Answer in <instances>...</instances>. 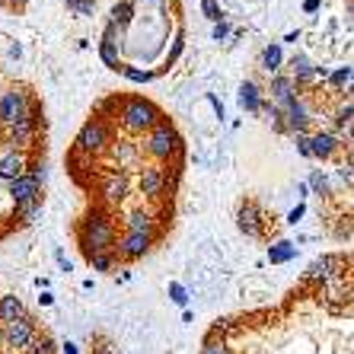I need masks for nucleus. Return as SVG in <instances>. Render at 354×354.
<instances>
[{"mask_svg": "<svg viewBox=\"0 0 354 354\" xmlns=\"http://www.w3.org/2000/svg\"><path fill=\"white\" fill-rule=\"evenodd\" d=\"M201 10H205V17L214 26L223 23V13H221V7H217V0H201Z\"/></svg>", "mask_w": 354, "mask_h": 354, "instance_id": "obj_32", "label": "nucleus"}, {"mask_svg": "<svg viewBox=\"0 0 354 354\" xmlns=\"http://www.w3.org/2000/svg\"><path fill=\"white\" fill-rule=\"evenodd\" d=\"M64 354H77V348L71 345V342H67V345H64Z\"/></svg>", "mask_w": 354, "mask_h": 354, "instance_id": "obj_43", "label": "nucleus"}, {"mask_svg": "<svg viewBox=\"0 0 354 354\" xmlns=\"http://www.w3.org/2000/svg\"><path fill=\"white\" fill-rule=\"evenodd\" d=\"M29 354H58V348H55V338H51V335H39L32 342V348H29Z\"/></svg>", "mask_w": 354, "mask_h": 354, "instance_id": "obj_28", "label": "nucleus"}, {"mask_svg": "<svg viewBox=\"0 0 354 354\" xmlns=\"http://www.w3.org/2000/svg\"><path fill=\"white\" fill-rule=\"evenodd\" d=\"M294 243H274L272 249H268V259H272L274 265H281V262H290V259H294Z\"/></svg>", "mask_w": 354, "mask_h": 354, "instance_id": "obj_25", "label": "nucleus"}, {"mask_svg": "<svg viewBox=\"0 0 354 354\" xmlns=\"http://www.w3.org/2000/svg\"><path fill=\"white\" fill-rule=\"evenodd\" d=\"M322 7V0H304V13H316Z\"/></svg>", "mask_w": 354, "mask_h": 354, "instance_id": "obj_39", "label": "nucleus"}, {"mask_svg": "<svg viewBox=\"0 0 354 354\" xmlns=\"http://www.w3.org/2000/svg\"><path fill=\"white\" fill-rule=\"evenodd\" d=\"M310 144H313V157L316 160H332L338 150V138L332 131H316L310 134Z\"/></svg>", "mask_w": 354, "mask_h": 354, "instance_id": "obj_15", "label": "nucleus"}, {"mask_svg": "<svg viewBox=\"0 0 354 354\" xmlns=\"http://www.w3.org/2000/svg\"><path fill=\"white\" fill-rule=\"evenodd\" d=\"M281 64H284V55H281V45H268V48L262 51V71H268V74H281Z\"/></svg>", "mask_w": 354, "mask_h": 354, "instance_id": "obj_20", "label": "nucleus"}, {"mask_svg": "<svg viewBox=\"0 0 354 354\" xmlns=\"http://www.w3.org/2000/svg\"><path fill=\"white\" fill-rule=\"evenodd\" d=\"M26 169H29V160H26V153L19 147H7L3 153H0V179L7 182H17L26 176Z\"/></svg>", "mask_w": 354, "mask_h": 354, "instance_id": "obj_9", "label": "nucleus"}, {"mask_svg": "<svg viewBox=\"0 0 354 354\" xmlns=\"http://www.w3.org/2000/svg\"><path fill=\"white\" fill-rule=\"evenodd\" d=\"M169 297H173V304H179V306L189 304V294H185L182 284H169Z\"/></svg>", "mask_w": 354, "mask_h": 354, "instance_id": "obj_36", "label": "nucleus"}, {"mask_svg": "<svg viewBox=\"0 0 354 354\" xmlns=\"http://www.w3.org/2000/svg\"><path fill=\"white\" fill-rule=\"evenodd\" d=\"M304 211H306L304 205H297L294 211H290V214H288V223H294V227H297V223H300V217H304Z\"/></svg>", "mask_w": 354, "mask_h": 354, "instance_id": "obj_38", "label": "nucleus"}, {"mask_svg": "<svg viewBox=\"0 0 354 354\" xmlns=\"http://www.w3.org/2000/svg\"><path fill=\"white\" fill-rule=\"evenodd\" d=\"M239 106L246 109V112H252V115H256V112H262L265 109V99H262V90H259L256 83L252 80H246L243 83V86H239Z\"/></svg>", "mask_w": 354, "mask_h": 354, "instance_id": "obj_17", "label": "nucleus"}, {"mask_svg": "<svg viewBox=\"0 0 354 354\" xmlns=\"http://www.w3.org/2000/svg\"><path fill=\"white\" fill-rule=\"evenodd\" d=\"M23 316H26V306H23V300H19L17 294L0 297V322H3V326H7V322L23 319Z\"/></svg>", "mask_w": 354, "mask_h": 354, "instance_id": "obj_18", "label": "nucleus"}, {"mask_svg": "<svg viewBox=\"0 0 354 354\" xmlns=\"http://www.w3.org/2000/svg\"><path fill=\"white\" fill-rule=\"evenodd\" d=\"M26 173H29V176H32V179H45V160H41V157H35V160H29V169H26Z\"/></svg>", "mask_w": 354, "mask_h": 354, "instance_id": "obj_35", "label": "nucleus"}, {"mask_svg": "<svg viewBox=\"0 0 354 354\" xmlns=\"http://www.w3.org/2000/svg\"><path fill=\"white\" fill-rule=\"evenodd\" d=\"M77 239H80V249L86 252V259L96 256V252H115L118 239H115V221L109 214V207L93 205L83 221L77 223Z\"/></svg>", "mask_w": 354, "mask_h": 354, "instance_id": "obj_1", "label": "nucleus"}, {"mask_svg": "<svg viewBox=\"0 0 354 354\" xmlns=\"http://www.w3.org/2000/svg\"><path fill=\"white\" fill-rule=\"evenodd\" d=\"M150 246H153V236H147V233H124L122 239H118V259H124V262H134V259H144L150 252Z\"/></svg>", "mask_w": 354, "mask_h": 354, "instance_id": "obj_10", "label": "nucleus"}, {"mask_svg": "<svg viewBox=\"0 0 354 354\" xmlns=\"http://www.w3.org/2000/svg\"><path fill=\"white\" fill-rule=\"evenodd\" d=\"M297 153L300 157H313V144H310V134H297Z\"/></svg>", "mask_w": 354, "mask_h": 354, "instance_id": "obj_34", "label": "nucleus"}, {"mask_svg": "<svg viewBox=\"0 0 354 354\" xmlns=\"http://www.w3.org/2000/svg\"><path fill=\"white\" fill-rule=\"evenodd\" d=\"M140 150H144V157H150L153 163H160V166L179 163V160L185 157V144H182L179 131L173 128V122H169V118H166V122H160L157 128L144 138Z\"/></svg>", "mask_w": 354, "mask_h": 354, "instance_id": "obj_2", "label": "nucleus"}, {"mask_svg": "<svg viewBox=\"0 0 354 354\" xmlns=\"http://www.w3.org/2000/svg\"><path fill=\"white\" fill-rule=\"evenodd\" d=\"M176 179H179V166L173 169V176H169V166H160V163H144L138 169V189H140V195L150 198V201H157L166 192H173Z\"/></svg>", "mask_w": 354, "mask_h": 354, "instance_id": "obj_5", "label": "nucleus"}, {"mask_svg": "<svg viewBox=\"0 0 354 354\" xmlns=\"http://www.w3.org/2000/svg\"><path fill=\"white\" fill-rule=\"evenodd\" d=\"M35 338H39V332H35V322L29 319V316L3 326V345H7L10 351H29Z\"/></svg>", "mask_w": 354, "mask_h": 354, "instance_id": "obj_8", "label": "nucleus"}, {"mask_svg": "<svg viewBox=\"0 0 354 354\" xmlns=\"http://www.w3.org/2000/svg\"><path fill=\"white\" fill-rule=\"evenodd\" d=\"M160 122H166V115L153 106V102H150V99L128 96L122 102V112H118V124H122V131L134 134V138H147Z\"/></svg>", "mask_w": 354, "mask_h": 354, "instance_id": "obj_3", "label": "nucleus"}, {"mask_svg": "<svg viewBox=\"0 0 354 354\" xmlns=\"http://www.w3.org/2000/svg\"><path fill=\"white\" fill-rule=\"evenodd\" d=\"M115 259H118V252H96V256H90L86 262H90L93 272H112V268H115Z\"/></svg>", "mask_w": 354, "mask_h": 354, "instance_id": "obj_24", "label": "nucleus"}, {"mask_svg": "<svg viewBox=\"0 0 354 354\" xmlns=\"http://www.w3.org/2000/svg\"><path fill=\"white\" fill-rule=\"evenodd\" d=\"M131 13H134V3H131V0H122V3H115V7H112V17H109V23L122 29V26L131 23Z\"/></svg>", "mask_w": 354, "mask_h": 354, "instance_id": "obj_22", "label": "nucleus"}, {"mask_svg": "<svg viewBox=\"0 0 354 354\" xmlns=\"http://www.w3.org/2000/svg\"><path fill=\"white\" fill-rule=\"evenodd\" d=\"M354 83V67H338L329 74V86L332 90H342V86H351Z\"/></svg>", "mask_w": 354, "mask_h": 354, "instance_id": "obj_26", "label": "nucleus"}, {"mask_svg": "<svg viewBox=\"0 0 354 354\" xmlns=\"http://www.w3.org/2000/svg\"><path fill=\"white\" fill-rule=\"evenodd\" d=\"M124 227H128V233H147V236H153L157 217L150 214V211H144V207H138V211H131V214L124 217Z\"/></svg>", "mask_w": 354, "mask_h": 354, "instance_id": "obj_16", "label": "nucleus"}, {"mask_svg": "<svg viewBox=\"0 0 354 354\" xmlns=\"http://www.w3.org/2000/svg\"><path fill=\"white\" fill-rule=\"evenodd\" d=\"M67 10H71V13H77V17H93L96 0H67Z\"/></svg>", "mask_w": 354, "mask_h": 354, "instance_id": "obj_29", "label": "nucleus"}, {"mask_svg": "<svg viewBox=\"0 0 354 354\" xmlns=\"http://www.w3.org/2000/svg\"><path fill=\"white\" fill-rule=\"evenodd\" d=\"M99 58H102V64L112 67V71H122V58H118V39L115 35H102V41H99Z\"/></svg>", "mask_w": 354, "mask_h": 354, "instance_id": "obj_19", "label": "nucleus"}, {"mask_svg": "<svg viewBox=\"0 0 354 354\" xmlns=\"http://www.w3.org/2000/svg\"><path fill=\"white\" fill-rule=\"evenodd\" d=\"M182 48H185V39H182V32H176V39H173V48L166 51V58H163V67H173L176 64V58L182 55Z\"/></svg>", "mask_w": 354, "mask_h": 354, "instance_id": "obj_30", "label": "nucleus"}, {"mask_svg": "<svg viewBox=\"0 0 354 354\" xmlns=\"http://www.w3.org/2000/svg\"><path fill=\"white\" fill-rule=\"evenodd\" d=\"M118 74H124L131 83H150L153 80V71H138V67H131V64H122V71Z\"/></svg>", "mask_w": 354, "mask_h": 354, "instance_id": "obj_27", "label": "nucleus"}, {"mask_svg": "<svg viewBox=\"0 0 354 354\" xmlns=\"http://www.w3.org/2000/svg\"><path fill=\"white\" fill-rule=\"evenodd\" d=\"M348 17H351V23H354V0H348Z\"/></svg>", "mask_w": 354, "mask_h": 354, "instance_id": "obj_42", "label": "nucleus"}, {"mask_svg": "<svg viewBox=\"0 0 354 354\" xmlns=\"http://www.w3.org/2000/svg\"><path fill=\"white\" fill-rule=\"evenodd\" d=\"M201 354H230V348L223 345V342H217L214 335L205 342V348H201Z\"/></svg>", "mask_w": 354, "mask_h": 354, "instance_id": "obj_33", "label": "nucleus"}, {"mask_svg": "<svg viewBox=\"0 0 354 354\" xmlns=\"http://www.w3.org/2000/svg\"><path fill=\"white\" fill-rule=\"evenodd\" d=\"M112 157H115L118 169H131V166H144V150L140 144H131V140H118L115 147H112Z\"/></svg>", "mask_w": 354, "mask_h": 354, "instance_id": "obj_13", "label": "nucleus"}, {"mask_svg": "<svg viewBox=\"0 0 354 354\" xmlns=\"http://www.w3.org/2000/svg\"><path fill=\"white\" fill-rule=\"evenodd\" d=\"M227 35H230V26H227V23H217V26H214V39L223 41Z\"/></svg>", "mask_w": 354, "mask_h": 354, "instance_id": "obj_37", "label": "nucleus"}, {"mask_svg": "<svg viewBox=\"0 0 354 354\" xmlns=\"http://www.w3.org/2000/svg\"><path fill=\"white\" fill-rule=\"evenodd\" d=\"M32 102L35 96L26 86H10V90L0 93V131H7L17 122H23L32 112Z\"/></svg>", "mask_w": 354, "mask_h": 354, "instance_id": "obj_6", "label": "nucleus"}, {"mask_svg": "<svg viewBox=\"0 0 354 354\" xmlns=\"http://www.w3.org/2000/svg\"><path fill=\"white\" fill-rule=\"evenodd\" d=\"M310 189H313L316 195H326L329 179H326V173H322V169H313V173H310Z\"/></svg>", "mask_w": 354, "mask_h": 354, "instance_id": "obj_31", "label": "nucleus"}, {"mask_svg": "<svg viewBox=\"0 0 354 354\" xmlns=\"http://www.w3.org/2000/svg\"><path fill=\"white\" fill-rule=\"evenodd\" d=\"M128 192H131V173H128V169L112 166V169H106V173H102L99 195H102V201H106V205H122L124 198H128Z\"/></svg>", "mask_w": 354, "mask_h": 354, "instance_id": "obj_7", "label": "nucleus"}, {"mask_svg": "<svg viewBox=\"0 0 354 354\" xmlns=\"http://www.w3.org/2000/svg\"><path fill=\"white\" fill-rule=\"evenodd\" d=\"M39 304H41V306H51V304H55V297H51V294H48V290H45V294H41V297H39Z\"/></svg>", "mask_w": 354, "mask_h": 354, "instance_id": "obj_41", "label": "nucleus"}, {"mask_svg": "<svg viewBox=\"0 0 354 354\" xmlns=\"http://www.w3.org/2000/svg\"><path fill=\"white\" fill-rule=\"evenodd\" d=\"M99 354H112V351H99Z\"/></svg>", "mask_w": 354, "mask_h": 354, "instance_id": "obj_46", "label": "nucleus"}, {"mask_svg": "<svg viewBox=\"0 0 354 354\" xmlns=\"http://www.w3.org/2000/svg\"><path fill=\"white\" fill-rule=\"evenodd\" d=\"M41 217V201H29V205H17V211H13V221H19L26 227V223H35Z\"/></svg>", "mask_w": 354, "mask_h": 354, "instance_id": "obj_21", "label": "nucleus"}, {"mask_svg": "<svg viewBox=\"0 0 354 354\" xmlns=\"http://www.w3.org/2000/svg\"><path fill=\"white\" fill-rule=\"evenodd\" d=\"M115 147V138H112V122H106V118H96L93 115L90 122L80 128V134H77L74 140V150H80V153H86V157H102L106 150Z\"/></svg>", "mask_w": 354, "mask_h": 354, "instance_id": "obj_4", "label": "nucleus"}, {"mask_svg": "<svg viewBox=\"0 0 354 354\" xmlns=\"http://www.w3.org/2000/svg\"><path fill=\"white\" fill-rule=\"evenodd\" d=\"M262 115H265V122L272 124V128H274V131H278V134H284V131H288V118H284V112H281L278 106H268V102H265Z\"/></svg>", "mask_w": 354, "mask_h": 354, "instance_id": "obj_23", "label": "nucleus"}, {"mask_svg": "<svg viewBox=\"0 0 354 354\" xmlns=\"http://www.w3.org/2000/svg\"><path fill=\"white\" fill-rule=\"evenodd\" d=\"M351 157H354V144H351Z\"/></svg>", "mask_w": 354, "mask_h": 354, "instance_id": "obj_45", "label": "nucleus"}, {"mask_svg": "<svg viewBox=\"0 0 354 354\" xmlns=\"http://www.w3.org/2000/svg\"><path fill=\"white\" fill-rule=\"evenodd\" d=\"M10 198H13V205H29V201H41V182L32 179V176L26 173L23 179L10 182Z\"/></svg>", "mask_w": 354, "mask_h": 354, "instance_id": "obj_12", "label": "nucleus"}, {"mask_svg": "<svg viewBox=\"0 0 354 354\" xmlns=\"http://www.w3.org/2000/svg\"><path fill=\"white\" fill-rule=\"evenodd\" d=\"M3 3H7L10 10H23L26 7V0H3Z\"/></svg>", "mask_w": 354, "mask_h": 354, "instance_id": "obj_40", "label": "nucleus"}, {"mask_svg": "<svg viewBox=\"0 0 354 354\" xmlns=\"http://www.w3.org/2000/svg\"><path fill=\"white\" fill-rule=\"evenodd\" d=\"M294 90H297V80L294 77H288V74H274L272 83H268V93H272V99L278 102V106H284V102L297 99Z\"/></svg>", "mask_w": 354, "mask_h": 354, "instance_id": "obj_14", "label": "nucleus"}, {"mask_svg": "<svg viewBox=\"0 0 354 354\" xmlns=\"http://www.w3.org/2000/svg\"><path fill=\"white\" fill-rule=\"evenodd\" d=\"M348 96H354V83H351V86H348Z\"/></svg>", "mask_w": 354, "mask_h": 354, "instance_id": "obj_44", "label": "nucleus"}, {"mask_svg": "<svg viewBox=\"0 0 354 354\" xmlns=\"http://www.w3.org/2000/svg\"><path fill=\"white\" fill-rule=\"evenodd\" d=\"M262 207L252 201V198H246V201H239V207H236V227L246 236H259L262 233Z\"/></svg>", "mask_w": 354, "mask_h": 354, "instance_id": "obj_11", "label": "nucleus"}]
</instances>
